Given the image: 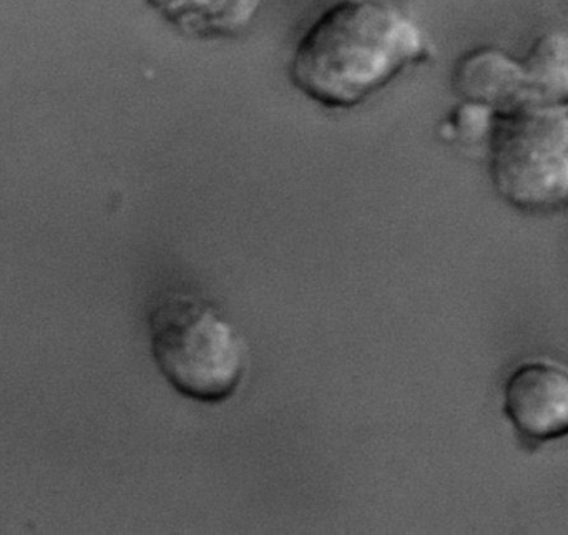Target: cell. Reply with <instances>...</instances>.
I'll return each instance as SVG.
<instances>
[{
    "label": "cell",
    "instance_id": "cell-1",
    "mask_svg": "<svg viewBox=\"0 0 568 535\" xmlns=\"http://www.w3.org/2000/svg\"><path fill=\"white\" fill-rule=\"evenodd\" d=\"M430 57L423 27L393 0H336L297 40L287 79L321 109L353 110Z\"/></svg>",
    "mask_w": 568,
    "mask_h": 535
},
{
    "label": "cell",
    "instance_id": "cell-2",
    "mask_svg": "<svg viewBox=\"0 0 568 535\" xmlns=\"http://www.w3.org/2000/svg\"><path fill=\"white\" fill-rule=\"evenodd\" d=\"M150 341L170 386L199 403L230 400L248 367L243 334L219 307L196 294L162 297L150 313Z\"/></svg>",
    "mask_w": 568,
    "mask_h": 535
},
{
    "label": "cell",
    "instance_id": "cell-3",
    "mask_svg": "<svg viewBox=\"0 0 568 535\" xmlns=\"http://www.w3.org/2000/svg\"><path fill=\"white\" fill-rule=\"evenodd\" d=\"M504 411L517 433L534 443L568 436V366L537 360L520 364L504 390Z\"/></svg>",
    "mask_w": 568,
    "mask_h": 535
},
{
    "label": "cell",
    "instance_id": "cell-4",
    "mask_svg": "<svg viewBox=\"0 0 568 535\" xmlns=\"http://www.w3.org/2000/svg\"><path fill=\"white\" fill-rule=\"evenodd\" d=\"M265 0H145L150 10L186 39L232 40L255 22Z\"/></svg>",
    "mask_w": 568,
    "mask_h": 535
}]
</instances>
